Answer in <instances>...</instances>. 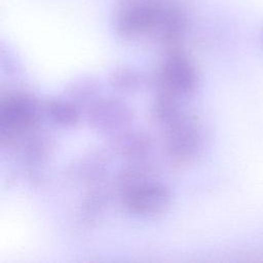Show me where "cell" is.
<instances>
[{
    "label": "cell",
    "mask_w": 263,
    "mask_h": 263,
    "mask_svg": "<svg viewBox=\"0 0 263 263\" xmlns=\"http://www.w3.org/2000/svg\"><path fill=\"white\" fill-rule=\"evenodd\" d=\"M170 202V191L159 184L135 185L124 197L125 206L133 213L148 215L162 211Z\"/></svg>",
    "instance_id": "3"
},
{
    "label": "cell",
    "mask_w": 263,
    "mask_h": 263,
    "mask_svg": "<svg viewBox=\"0 0 263 263\" xmlns=\"http://www.w3.org/2000/svg\"><path fill=\"white\" fill-rule=\"evenodd\" d=\"M48 116L60 125H71L77 121V112L72 105L61 101H51L47 104Z\"/></svg>",
    "instance_id": "5"
},
{
    "label": "cell",
    "mask_w": 263,
    "mask_h": 263,
    "mask_svg": "<svg viewBox=\"0 0 263 263\" xmlns=\"http://www.w3.org/2000/svg\"><path fill=\"white\" fill-rule=\"evenodd\" d=\"M165 86L179 95H188L194 90L197 74L190 61L181 52H173L162 68Z\"/></svg>",
    "instance_id": "4"
},
{
    "label": "cell",
    "mask_w": 263,
    "mask_h": 263,
    "mask_svg": "<svg viewBox=\"0 0 263 263\" xmlns=\"http://www.w3.org/2000/svg\"><path fill=\"white\" fill-rule=\"evenodd\" d=\"M163 8L148 2L126 5L118 11L115 18L117 34L127 39L158 34Z\"/></svg>",
    "instance_id": "1"
},
{
    "label": "cell",
    "mask_w": 263,
    "mask_h": 263,
    "mask_svg": "<svg viewBox=\"0 0 263 263\" xmlns=\"http://www.w3.org/2000/svg\"><path fill=\"white\" fill-rule=\"evenodd\" d=\"M37 117L36 102L27 95L9 96L1 105L0 122L2 129L9 132L27 129L35 123Z\"/></svg>",
    "instance_id": "2"
}]
</instances>
